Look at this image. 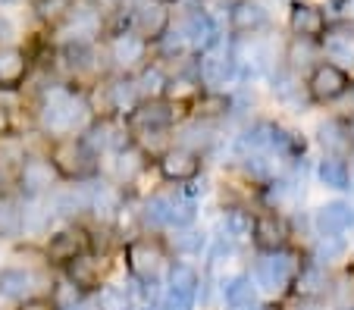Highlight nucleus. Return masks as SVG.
<instances>
[{"mask_svg":"<svg viewBox=\"0 0 354 310\" xmlns=\"http://www.w3.org/2000/svg\"><path fill=\"white\" fill-rule=\"evenodd\" d=\"M91 119H94V113H91V104H88V95L79 91V88H73L69 81L44 85L32 110L35 132L44 135V142L82 135Z\"/></svg>","mask_w":354,"mask_h":310,"instance_id":"f257e3e1","label":"nucleus"},{"mask_svg":"<svg viewBox=\"0 0 354 310\" xmlns=\"http://www.w3.org/2000/svg\"><path fill=\"white\" fill-rule=\"evenodd\" d=\"M50 285H54V273L50 267L38 263H7L0 267V307L3 304H22L35 295H50Z\"/></svg>","mask_w":354,"mask_h":310,"instance_id":"f03ea898","label":"nucleus"},{"mask_svg":"<svg viewBox=\"0 0 354 310\" xmlns=\"http://www.w3.org/2000/svg\"><path fill=\"white\" fill-rule=\"evenodd\" d=\"M47 157L54 163L60 182H88V179L100 175V160L88 151V144L79 135L47 142Z\"/></svg>","mask_w":354,"mask_h":310,"instance_id":"7ed1b4c3","label":"nucleus"},{"mask_svg":"<svg viewBox=\"0 0 354 310\" xmlns=\"http://www.w3.org/2000/svg\"><path fill=\"white\" fill-rule=\"evenodd\" d=\"M298 263H301V254L295 248L261 254L254 260V270H251L257 291H263L270 298H286L292 291V279L298 273Z\"/></svg>","mask_w":354,"mask_h":310,"instance_id":"20e7f679","label":"nucleus"},{"mask_svg":"<svg viewBox=\"0 0 354 310\" xmlns=\"http://www.w3.org/2000/svg\"><path fill=\"white\" fill-rule=\"evenodd\" d=\"M91 229L85 223H60L50 235L41 242L38 254L41 263L50 270H63L66 263H73L75 257H82L85 251H91Z\"/></svg>","mask_w":354,"mask_h":310,"instance_id":"39448f33","label":"nucleus"},{"mask_svg":"<svg viewBox=\"0 0 354 310\" xmlns=\"http://www.w3.org/2000/svg\"><path fill=\"white\" fill-rule=\"evenodd\" d=\"M57 188H60V175H57L54 163L47 157V148H32L16 166V195L22 201H35V197H50Z\"/></svg>","mask_w":354,"mask_h":310,"instance_id":"423d86ee","label":"nucleus"},{"mask_svg":"<svg viewBox=\"0 0 354 310\" xmlns=\"http://www.w3.org/2000/svg\"><path fill=\"white\" fill-rule=\"evenodd\" d=\"M201 270L188 260H169L163 270V310H198Z\"/></svg>","mask_w":354,"mask_h":310,"instance_id":"0eeeda50","label":"nucleus"},{"mask_svg":"<svg viewBox=\"0 0 354 310\" xmlns=\"http://www.w3.org/2000/svg\"><path fill=\"white\" fill-rule=\"evenodd\" d=\"M169 263V251L163 238L138 235L126 244V267L132 279H163V270Z\"/></svg>","mask_w":354,"mask_h":310,"instance_id":"6e6552de","label":"nucleus"},{"mask_svg":"<svg viewBox=\"0 0 354 310\" xmlns=\"http://www.w3.org/2000/svg\"><path fill=\"white\" fill-rule=\"evenodd\" d=\"M107 60L116 75H135L141 66L151 63V44L138 38L132 28H120L107 41Z\"/></svg>","mask_w":354,"mask_h":310,"instance_id":"1a4fd4ad","label":"nucleus"},{"mask_svg":"<svg viewBox=\"0 0 354 310\" xmlns=\"http://www.w3.org/2000/svg\"><path fill=\"white\" fill-rule=\"evenodd\" d=\"M179 107L182 104H173V101H141L132 113L126 116V128L135 135H154V132H173L179 126Z\"/></svg>","mask_w":354,"mask_h":310,"instance_id":"9d476101","label":"nucleus"},{"mask_svg":"<svg viewBox=\"0 0 354 310\" xmlns=\"http://www.w3.org/2000/svg\"><path fill=\"white\" fill-rule=\"evenodd\" d=\"M154 163H157L160 179L169 185H192V182H198L201 173H204V157L182 148V144H169Z\"/></svg>","mask_w":354,"mask_h":310,"instance_id":"9b49d317","label":"nucleus"},{"mask_svg":"<svg viewBox=\"0 0 354 310\" xmlns=\"http://www.w3.org/2000/svg\"><path fill=\"white\" fill-rule=\"evenodd\" d=\"M292 223L288 216L279 213V210H257L254 223H251V242L261 254H270V251H282L292 248Z\"/></svg>","mask_w":354,"mask_h":310,"instance_id":"f8f14e48","label":"nucleus"},{"mask_svg":"<svg viewBox=\"0 0 354 310\" xmlns=\"http://www.w3.org/2000/svg\"><path fill=\"white\" fill-rule=\"evenodd\" d=\"M304 91H308V97L314 104H335L351 91V79H348V72L342 66L323 60L310 69L308 81H304Z\"/></svg>","mask_w":354,"mask_h":310,"instance_id":"ddd939ff","label":"nucleus"},{"mask_svg":"<svg viewBox=\"0 0 354 310\" xmlns=\"http://www.w3.org/2000/svg\"><path fill=\"white\" fill-rule=\"evenodd\" d=\"M179 28H182V35H185V41H188V50L198 54V57L204 54V50L223 44L216 16L210 13V10H204V7H188L185 13H182V19H179Z\"/></svg>","mask_w":354,"mask_h":310,"instance_id":"4468645a","label":"nucleus"},{"mask_svg":"<svg viewBox=\"0 0 354 310\" xmlns=\"http://www.w3.org/2000/svg\"><path fill=\"white\" fill-rule=\"evenodd\" d=\"M107 270H110V257L91 248L82 257H75L73 263H66L60 273L82 291V295H94L100 285L107 282Z\"/></svg>","mask_w":354,"mask_h":310,"instance_id":"2eb2a0df","label":"nucleus"},{"mask_svg":"<svg viewBox=\"0 0 354 310\" xmlns=\"http://www.w3.org/2000/svg\"><path fill=\"white\" fill-rule=\"evenodd\" d=\"M169 26H173V13H169L167 3H160V0H141L138 7L132 10V19H129L126 28H132L147 44H157L167 35Z\"/></svg>","mask_w":354,"mask_h":310,"instance_id":"dca6fc26","label":"nucleus"},{"mask_svg":"<svg viewBox=\"0 0 354 310\" xmlns=\"http://www.w3.org/2000/svg\"><path fill=\"white\" fill-rule=\"evenodd\" d=\"M104 160H110V166H107V179H110L113 185H120L122 191L132 188V185L138 182L141 175H145V169H147V157H145V151H141L135 142H129L126 148L113 151V154L104 157Z\"/></svg>","mask_w":354,"mask_h":310,"instance_id":"f3484780","label":"nucleus"},{"mask_svg":"<svg viewBox=\"0 0 354 310\" xmlns=\"http://www.w3.org/2000/svg\"><path fill=\"white\" fill-rule=\"evenodd\" d=\"M270 28V7L263 0H235L229 7V32L235 38H257Z\"/></svg>","mask_w":354,"mask_h":310,"instance_id":"a211bd4d","label":"nucleus"},{"mask_svg":"<svg viewBox=\"0 0 354 310\" xmlns=\"http://www.w3.org/2000/svg\"><path fill=\"white\" fill-rule=\"evenodd\" d=\"M141 104L135 75H113L104 81V107L100 116H113V119H126L135 107Z\"/></svg>","mask_w":354,"mask_h":310,"instance_id":"6ab92c4d","label":"nucleus"},{"mask_svg":"<svg viewBox=\"0 0 354 310\" xmlns=\"http://www.w3.org/2000/svg\"><path fill=\"white\" fill-rule=\"evenodd\" d=\"M276 128L279 122L273 119H251L239 128V135L232 138V154L245 157V154H273V142H276Z\"/></svg>","mask_w":354,"mask_h":310,"instance_id":"aec40b11","label":"nucleus"},{"mask_svg":"<svg viewBox=\"0 0 354 310\" xmlns=\"http://www.w3.org/2000/svg\"><path fill=\"white\" fill-rule=\"evenodd\" d=\"M314 235H345L354 229V204L351 201H326L310 213Z\"/></svg>","mask_w":354,"mask_h":310,"instance_id":"412c9836","label":"nucleus"},{"mask_svg":"<svg viewBox=\"0 0 354 310\" xmlns=\"http://www.w3.org/2000/svg\"><path fill=\"white\" fill-rule=\"evenodd\" d=\"M32 72V57L19 44H0V95L19 91Z\"/></svg>","mask_w":354,"mask_h":310,"instance_id":"4be33fe9","label":"nucleus"},{"mask_svg":"<svg viewBox=\"0 0 354 310\" xmlns=\"http://www.w3.org/2000/svg\"><path fill=\"white\" fill-rule=\"evenodd\" d=\"M57 210L50 197H35V201H22V238H35L44 242L50 232L57 229Z\"/></svg>","mask_w":354,"mask_h":310,"instance_id":"5701e85b","label":"nucleus"},{"mask_svg":"<svg viewBox=\"0 0 354 310\" xmlns=\"http://www.w3.org/2000/svg\"><path fill=\"white\" fill-rule=\"evenodd\" d=\"M329 285H333V276H329V267L317 263L314 257H301L298 273L292 279V295L298 298H326Z\"/></svg>","mask_w":354,"mask_h":310,"instance_id":"b1692460","label":"nucleus"},{"mask_svg":"<svg viewBox=\"0 0 354 310\" xmlns=\"http://www.w3.org/2000/svg\"><path fill=\"white\" fill-rule=\"evenodd\" d=\"M220 301L226 310H251L261 304V291H257L251 273H235V276H223L220 285Z\"/></svg>","mask_w":354,"mask_h":310,"instance_id":"393cba45","label":"nucleus"},{"mask_svg":"<svg viewBox=\"0 0 354 310\" xmlns=\"http://www.w3.org/2000/svg\"><path fill=\"white\" fill-rule=\"evenodd\" d=\"M288 28H292V38H304V41H320L329 32L326 13L314 3H292L288 10Z\"/></svg>","mask_w":354,"mask_h":310,"instance_id":"a878e982","label":"nucleus"},{"mask_svg":"<svg viewBox=\"0 0 354 310\" xmlns=\"http://www.w3.org/2000/svg\"><path fill=\"white\" fill-rule=\"evenodd\" d=\"M163 244H167V251L176 257V260H185V257H201L204 251H207V244H210V232L201 229V226L194 223V226H185V229L167 232Z\"/></svg>","mask_w":354,"mask_h":310,"instance_id":"bb28decb","label":"nucleus"},{"mask_svg":"<svg viewBox=\"0 0 354 310\" xmlns=\"http://www.w3.org/2000/svg\"><path fill=\"white\" fill-rule=\"evenodd\" d=\"M235 173L245 185H267L276 173H279V163L273 160L270 154H245V157H235Z\"/></svg>","mask_w":354,"mask_h":310,"instance_id":"cd10ccee","label":"nucleus"},{"mask_svg":"<svg viewBox=\"0 0 354 310\" xmlns=\"http://www.w3.org/2000/svg\"><path fill=\"white\" fill-rule=\"evenodd\" d=\"M135 85H138L141 101H163L169 91V69L163 63L151 60L147 66H141L135 72Z\"/></svg>","mask_w":354,"mask_h":310,"instance_id":"c85d7f7f","label":"nucleus"},{"mask_svg":"<svg viewBox=\"0 0 354 310\" xmlns=\"http://www.w3.org/2000/svg\"><path fill=\"white\" fill-rule=\"evenodd\" d=\"M94 304H97V310H138L141 307L129 279L126 282H104L94 291Z\"/></svg>","mask_w":354,"mask_h":310,"instance_id":"c756f323","label":"nucleus"},{"mask_svg":"<svg viewBox=\"0 0 354 310\" xmlns=\"http://www.w3.org/2000/svg\"><path fill=\"white\" fill-rule=\"evenodd\" d=\"M270 91H273V97L279 104H286V107H298L301 91H304V85H301V72H295V69H288L286 63H279V66L270 72Z\"/></svg>","mask_w":354,"mask_h":310,"instance_id":"7c9ffc66","label":"nucleus"},{"mask_svg":"<svg viewBox=\"0 0 354 310\" xmlns=\"http://www.w3.org/2000/svg\"><path fill=\"white\" fill-rule=\"evenodd\" d=\"M251 223H254V210L241 207V204H229L220 216V235H226L235 244L251 242Z\"/></svg>","mask_w":354,"mask_h":310,"instance_id":"2f4dec72","label":"nucleus"},{"mask_svg":"<svg viewBox=\"0 0 354 310\" xmlns=\"http://www.w3.org/2000/svg\"><path fill=\"white\" fill-rule=\"evenodd\" d=\"M317 144L323 148V157H345L351 151L345 119H323L317 126Z\"/></svg>","mask_w":354,"mask_h":310,"instance_id":"473e14b6","label":"nucleus"},{"mask_svg":"<svg viewBox=\"0 0 354 310\" xmlns=\"http://www.w3.org/2000/svg\"><path fill=\"white\" fill-rule=\"evenodd\" d=\"M0 242H22V197L16 191L0 195Z\"/></svg>","mask_w":354,"mask_h":310,"instance_id":"72a5a7b5","label":"nucleus"},{"mask_svg":"<svg viewBox=\"0 0 354 310\" xmlns=\"http://www.w3.org/2000/svg\"><path fill=\"white\" fill-rule=\"evenodd\" d=\"M317 182L323 188H333V191H348L351 188V175H348V163L345 157H323L317 160Z\"/></svg>","mask_w":354,"mask_h":310,"instance_id":"f704fd0d","label":"nucleus"},{"mask_svg":"<svg viewBox=\"0 0 354 310\" xmlns=\"http://www.w3.org/2000/svg\"><path fill=\"white\" fill-rule=\"evenodd\" d=\"M348 254V238L345 235H317V242L310 244V257L323 267H333V263L345 260Z\"/></svg>","mask_w":354,"mask_h":310,"instance_id":"c9c22d12","label":"nucleus"},{"mask_svg":"<svg viewBox=\"0 0 354 310\" xmlns=\"http://www.w3.org/2000/svg\"><path fill=\"white\" fill-rule=\"evenodd\" d=\"M314 54H317V41H304V38H292V44L286 48V54H282V60H286L288 69H295V72H301V69H314Z\"/></svg>","mask_w":354,"mask_h":310,"instance_id":"e433bc0d","label":"nucleus"},{"mask_svg":"<svg viewBox=\"0 0 354 310\" xmlns=\"http://www.w3.org/2000/svg\"><path fill=\"white\" fill-rule=\"evenodd\" d=\"M157 50H160L163 60H173V63L192 57V50H188V41H185V35H182V28H179V22H176V19H173V26L167 28V35L157 41Z\"/></svg>","mask_w":354,"mask_h":310,"instance_id":"4c0bfd02","label":"nucleus"},{"mask_svg":"<svg viewBox=\"0 0 354 310\" xmlns=\"http://www.w3.org/2000/svg\"><path fill=\"white\" fill-rule=\"evenodd\" d=\"M320 41H323L326 63H335V66H342V63H354V44H351V38H348V35L326 32Z\"/></svg>","mask_w":354,"mask_h":310,"instance_id":"58836bf2","label":"nucleus"},{"mask_svg":"<svg viewBox=\"0 0 354 310\" xmlns=\"http://www.w3.org/2000/svg\"><path fill=\"white\" fill-rule=\"evenodd\" d=\"M16 35H19V26H16L13 13L0 7V44H16Z\"/></svg>","mask_w":354,"mask_h":310,"instance_id":"ea45409f","label":"nucleus"},{"mask_svg":"<svg viewBox=\"0 0 354 310\" xmlns=\"http://www.w3.org/2000/svg\"><path fill=\"white\" fill-rule=\"evenodd\" d=\"M13 310H60V307L54 304V298L50 295H35V298H28V301L16 304Z\"/></svg>","mask_w":354,"mask_h":310,"instance_id":"a19ab883","label":"nucleus"},{"mask_svg":"<svg viewBox=\"0 0 354 310\" xmlns=\"http://www.w3.org/2000/svg\"><path fill=\"white\" fill-rule=\"evenodd\" d=\"M286 310H326V307H323L320 298H298V295H292V301H288Z\"/></svg>","mask_w":354,"mask_h":310,"instance_id":"79ce46f5","label":"nucleus"},{"mask_svg":"<svg viewBox=\"0 0 354 310\" xmlns=\"http://www.w3.org/2000/svg\"><path fill=\"white\" fill-rule=\"evenodd\" d=\"M60 310H97V304H94V295H85V298H79V301L66 304V307H60Z\"/></svg>","mask_w":354,"mask_h":310,"instance_id":"37998d69","label":"nucleus"},{"mask_svg":"<svg viewBox=\"0 0 354 310\" xmlns=\"http://www.w3.org/2000/svg\"><path fill=\"white\" fill-rule=\"evenodd\" d=\"M345 163H348V175H351V182H354V148L345 154Z\"/></svg>","mask_w":354,"mask_h":310,"instance_id":"c03bdc74","label":"nucleus"},{"mask_svg":"<svg viewBox=\"0 0 354 310\" xmlns=\"http://www.w3.org/2000/svg\"><path fill=\"white\" fill-rule=\"evenodd\" d=\"M329 3H333L335 10H348V7H351V3H354V0H329Z\"/></svg>","mask_w":354,"mask_h":310,"instance_id":"a18cd8bd","label":"nucleus"},{"mask_svg":"<svg viewBox=\"0 0 354 310\" xmlns=\"http://www.w3.org/2000/svg\"><path fill=\"white\" fill-rule=\"evenodd\" d=\"M345 128H348V138H351V144H354V116L345 122Z\"/></svg>","mask_w":354,"mask_h":310,"instance_id":"49530a36","label":"nucleus"},{"mask_svg":"<svg viewBox=\"0 0 354 310\" xmlns=\"http://www.w3.org/2000/svg\"><path fill=\"white\" fill-rule=\"evenodd\" d=\"M251 310H270V307H263V304H257V307H251Z\"/></svg>","mask_w":354,"mask_h":310,"instance_id":"de8ad7c7","label":"nucleus"},{"mask_svg":"<svg viewBox=\"0 0 354 310\" xmlns=\"http://www.w3.org/2000/svg\"><path fill=\"white\" fill-rule=\"evenodd\" d=\"M160 3H176V0H160Z\"/></svg>","mask_w":354,"mask_h":310,"instance_id":"09e8293b","label":"nucleus"},{"mask_svg":"<svg viewBox=\"0 0 354 310\" xmlns=\"http://www.w3.org/2000/svg\"><path fill=\"white\" fill-rule=\"evenodd\" d=\"M348 310H354V307H348Z\"/></svg>","mask_w":354,"mask_h":310,"instance_id":"8fccbe9b","label":"nucleus"},{"mask_svg":"<svg viewBox=\"0 0 354 310\" xmlns=\"http://www.w3.org/2000/svg\"><path fill=\"white\" fill-rule=\"evenodd\" d=\"M0 310H3V307H0Z\"/></svg>","mask_w":354,"mask_h":310,"instance_id":"3c124183","label":"nucleus"}]
</instances>
